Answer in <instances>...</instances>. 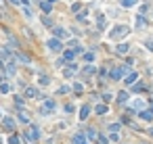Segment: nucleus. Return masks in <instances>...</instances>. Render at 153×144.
<instances>
[{"mask_svg":"<svg viewBox=\"0 0 153 144\" xmlns=\"http://www.w3.org/2000/svg\"><path fill=\"white\" fill-rule=\"evenodd\" d=\"M128 34H130V27H128V25H120V27H115V29L111 32V38L118 40V38H124V36H128Z\"/></svg>","mask_w":153,"mask_h":144,"instance_id":"obj_1","label":"nucleus"},{"mask_svg":"<svg viewBox=\"0 0 153 144\" xmlns=\"http://www.w3.org/2000/svg\"><path fill=\"white\" fill-rule=\"evenodd\" d=\"M53 111H55V100H46L44 105H42V109H40L42 115H48V113H53Z\"/></svg>","mask_w":153,"mask_h":144,"instance_id":"obj_2","label":"nucleus"},{"mask_svg":"<svg viewBox=\"0 0 153 144\" xmlns=\"http://www.w3.org/2000/svg\"><path fill=\"white\" fill-rule=\"evenodd\" d=\"M46 46H48V48H51V50H53V52H59V50H61V48H63V46H61V42H59V40H57V38H51V40H48V44H46Z\"/></svg>","mask_w":153,"mask_h":144,"instance_id":"obj_3","label":"nucleus"},{"mask_svg":"<svg viewBox=\"0 0 153 144\" xmlns=\"http://www.w3.org/2000/svg\"><path fill=\"white\" fill-rule=\"evenodd\" d=\"M126 71H128L126 67H115V69L111 71V77H113V80H122V77H124V73H126Z\"/></svg>","mask_w":153,"mask_h":144,"instance_id":"obj_4","label":"nucleus"},{"mask_svg":"<svg viewBox=\"0 0 153 144\" xmlns=\"http://www.w3.org/2000/svg\"><path fill=\"white\" fill-rule=\"evenodd\" d=\"M25 136H27V138H30V142H36V140H38V136H40V134H38V130H36V128H30V130H27V132H25Z\"/></svg>","mask_w":153,"mask_h":144,"instance_id":"obj_5","label":"nucleus"},{"mask_svg":"<svg viewBox=\"0 0 153 144\" xmlns=\"http://www.w3.org/2000/svg\"><path fill=\"white\" fill-rule=\"evenodd\" d=\"M88 115H90V107H86V105H84V107L80 109V119H82V121H84V119L88 117Z\"/></svg>","mask_w":153,"mask_h":144,"instance_id":"obj_6","label":"nucleus"},{"mask_svg":"<svg viewBox=\"0 0 153 144\" xmlns=\"http://www.w3.org/2000/svg\"><path fill=\"white\" fill-rule=\"evenodd\" d=\"M25 96H27V98H38V96H40V92H38L36 88H27Z\"/></svg>","mask_w":153,"mask_h":144,"instance_id":"obj_7","label":"nucleus"},{"mask_svg":"<svg viewBox=\"0 0 153 144\" xmlns=\"http://www.w3.org/2000/svg\"><path fill=\"white\" fill-rule=\"evenodd\" d=\"M13 128H15V121L11 117H4V130H13Z\"/></svg>","mask_w":153,"mask_h":144,"instance_id":"obj_8","label":"nucleus"},{"mask_svg":"<svg viewBox=\"0 0 153 144\" xmlns=\"http://www.w3.org/2000/svg\"><path fill=\"white\" fill-rule=\"evenodd\" d=\"M143 107H145V102H143V100H134V102H132V107H130V109H132V111H141Z\"/></svg>","mask_w":153,"mask_h":144,"instance_id":"obj_9","label":"nucleus"},{"mask_svg":"<svg viewBox=\"0 0 153 144\" xmlns=\"http://www.w3.org/2000/svg\"><path fill=\"white\" fill-rule=\"evenodd\" d=\"M53 32H55V36H61V38L67 36V32H65L63 27H53Z\"/></svg>","mask_w":153,"mask_h":144,"instance_id":"obj_10","label":"nucleus"},{"mask_svg":"<svg viewBox=\"0 0 153 144\" xmlns=\"http://www.w3.org/2000/svg\"><path fill=\"white\" fill-rule=\"evenodd\" d=\"M126 100H128V92H120V96H118V102H120V105H124Z\"/></svg>","mask_w":153,"mask_h":144,"instance_id":"obj_11","label":"nucleus"},{"mask_svg":"<svg viewBox=\"0 0 153 144\" xmlns=\"http://www.w3.org/2000/svg\"><path fill=\"white\" fill-rule=\"evenodd\" d=\"M120 4H122V6H128V9H130V6H134V4H136V0H120Z\"/></svg>","mask_w":153,"mask_h":144,"instance_id":"obj_12","label":"nucleus"},{"mask_svg":"<svg viewBox=\"0 0 153 144\" xmlns=\"http://www.w3.org/2000/svg\"><path fill=\"white\" fill-rule=\"evenodd\" d=\"M136 25H139V27H145V25H147V21H145V17H143V15H139V17H136Z\"/></svg>","mask_w":153,"mask_h":144,"instance_id":"obj_13","label":"nucleus"},{"mask_svg":"<svg viewBox=\"0 0 153 144\" xmlns=\"http://www.w3.org/2000/svg\"><path fill=\"white\" fill-rule=\"evenodd\" d=\"M69 46L74 48V50H76V52H82V48H80V44H78V40H71V42H69Z\"/></svg>","mask_w":153,"mask_h":144,"instance_id":"obj_14","label":"nucleus"},{"mask_svg":"<svg viewBox=\"0 0 153 144\" xmlns=\"http://www.w3.org/2000/svg\"><path fill=\"white\" fill-rule=\"evenodd\" d=\"M17 59H19L21 63H25V65H27V63H32V59H30L27 54H17Z\"/></svg>","mask_w":153,"mask_h":144,"instance_id":"obj_15","label":"nucleus"},{"mask_svg":"<svg viewBox=\"0 0 153 144\" xmlns=\"http://www.w3.org/2000/svg\"><path fill=\"white\" fill-rule=\"evenodd\" d=\"M141 117H143V119H147V121H151V119H153V113H151V111H143V113H141Z\"/></svg>","mask_w":153,"mask_h":144,"instance_id":"obj_16","label":"nucleus"},{"mask_svg":"<svg viewBox=\"0 0 153 144\" xmlns=\"http://www.w3.org/2000/svg\"><path fill=\"white\" fill-rule=\"evenodd\" d=\"M97 27L99 29H105L107 25H105V17H99V21H97Z\"/></svg>","mask_w":153,"mask_h":144,"instance_id":"obj_17","label":"nucleus"},{"mask_svg":"<svg viewBox=\"0 0 153 144\" xmlns=\"http://www.w3.org/2000/svg\"><path fill=\"white\" fill-rule=\"evenodd\" d=\"M0 92H2V94H9V92H11V86H9V84L4 82L2 86H0Z\"/></svg>","mask_w":153,"mask_h":144,"instance_id":"obj_18","label":"nucleus"},{"mask_svg":"<svg viewBox=\"0 0 153 144\" xmlns=\"http://www.w3.org/2000/svg\"><path fill=\"white\" fill-rule=\"evenodd\" d=\"M74 71H76V67H67V69L63 71V73H65V77H71V75H74Z\"/></svg>","mask_w":153,"mask_h":144,"instance_id":"obj_19","label":"nucleus"},{"mask_svg":"<svg viewBox=\"0 0 153 144\" xmlns=\"http://www.w3.org/2000/svg\"><path fill=\"white\" fill-rule=\"evenodd\" d=\"M118 52H120V54L128 52V44H120V46H118Z\"/></svg>","mask_w":153,"mask_h":144,"instance_id":"obj_20","label":"nucleus"},{"mask_svg":"<svg viewBox=\"0 0 153 144\" xmlns=\"http://www.w3.org/2000/svg\"><path fill=\"white\" fill-rule=\"evenodd\" d=\"M136 77H139L136 73H132V75H128V77H126V84H132V82H136Z\"/></svg>","mask_w":153,"mask_h":144,"instance_id":"obj_21","label":"nucleus"},{"mask_svg":"<svg viewBox=\"0 0 153 144\" xmlns=\"http://www.w3.org/2000/svg\"><path fill=\"white\" fill-rule=\"evenodd\" d=\"M97 113H99V115L107 113V107H105V105H99V107H97Z\"/></svg>","mask_w":153,"mask_h":144,"instance_id":"obj_22","label":"nucleus"},{"mask_svg":"<svg viewBox=\"0 0 153 144\" xmlns=\"http://www.w3.org/2000/svg\"><path fill=\"white\" fill-rule=\"evenodd\" d=\"M63 61H74V52L67 50V52H65V57H63Z\"/></svg>","mask_w":153,"mask_h":144,"instance_id":"obj_23","label":"nucleus"},{"mask_svg":"<svg viewBox=\"0 0 153 144\" xmlns=\"http://www.w3.org/2000/svg\"><path fill=\"white\" fill-rule=\"evenodd\" d=\"M48 82H51V80H48V77H46V75H40V84H42V86H46V84H48Z\"/></svg>","mask_w":153,"mask_h":144,"instance_id":"obj_24","label":"nucleus"},{"mask_svg":"<svg viewBox=\"0 0 153 144\" xmlns=\"http://www.w3.org/2000/svg\"><path fill=\"white\" fill-rule=\"evenodd\" d=\"M42 11L48 13V11H51V2H42Z\"/></svg>","mask_w":153,"mask_h":144,"instance_id":"obj_25","label":"nucleus"},{"mask_svg":"<svg viewBox=\"0 0 153 144\" xmlns=\"http://www.w3.org/2000/svg\"><path fill=\"white\" fill-rule=\"evenodd\" d=\"M82 73H86V75H88V73H95V69H92V67H84Z\"/></svg>","mask_w":153,"mask_h":144,"instance_id":"obj_26","label":"nucleus"},{"mask_svg":"<svg viewBox=\"0 0 153 144\" xmlns=\"http://www.w3.org/2000/svg\"><path fill=\"white\" fill-rule=\"evenodd\" d=\"M84 59L88 61V63H92V61H95V54H92V52H88V54H84Z\"/></svg>","mask_w":153,"mask_h":144,"instance_id":"obj_27","label":"nucleus"},{"mask_svg":"<svg viewBox=\"0 0 153 144\" xmlns=\"http://www.w3.org/2000/svg\"><path fill=\"white\" fill-rule=\"evenodd\" d=\"M11 57H9V50H6V48H2V61H9Z\"/></svg>","mask_w":153,"mask_h":144,"instance_id":"obj_28","label":"nucleus"},{"mask_svg":"<svg viewBox=\"0 0 153 144\" xmlns=\"http://www.w3.org/2000/svg\"><path fill=\"white\" fill-rule=\"evenodd\" d=\"M63 109H65V113H74V105H65Z\"/></svg>","mask_w":153,"mask_h":144,"instance_id":"obj_29","label":"nucleus"},{"mask_svg":"<svg viewBox=\"0 0 153 144\" xmlns=\"http://www.w3.org/2000/svg\"><path fill=\"white\" fill-rule=\"evenodd\" d=\"M19 119H21V121H25V123H27V115H25V113H19Z\"/></svg>","mask_w":153,"mask_h":144,"instance_id":"obj_30","label":"nucleus"},{"mask_svg":"<svg viewBox=\"0 0 153 144\" xmlns=\"http://www.w3.org/2000/svg\"><path fill=\"white\" fill-rule=\"evenodd\" d=\"M97 142H99V144H107V138H103V136H99V138H97Z\"/></svg>","mask_w":153,"mask_h":144,"instance_id":"obj_31","label":"nucleus"},{"mask_svg":"<svg viewBox=\"0 0 153 144\" xmlns=\"http://www.w3.org/2000/svg\"><path fill=\"white\" fill-rule=\"evenodd\" d=\"M9 144H19V136H13V138H11V142H9Z\"/></svg>","mask_w":153,"mask_h":144,"instance_id":"obj_32","label":"nucleus"},{"mask_svg":"<svg viewBox=\"0 0 153 144\" xmlns=\"http://www.w3.org/2000/svg\"><path fill=\"white\" fill-rule=\"evenodd\" d=\"M80 9H82V4H74V6H71V11H74V13H78Z\"/></svg>","mask_w":153,"mask_h":144,"instance_id":"obj_33","label":"nucleus"},{"mask_svg":"<svg viewBox=\"0 0 153 144\" xmlns=\"http://www.w3.org/2000/svg\"><path fill=\"white\" fill-rule=\"evenodd\" d=\"M143 88H145V86H143V84H136V86H134V92H141V90H143Z\"/></svg>","mask_w":153,"mask_h":144,"instance_id":"obj_34","label":"nucleus"},{"mask_svg":"<svg viewBox=\"0 0 153 144\" xmlns=\"http://www.w3.org/2000/svg\"><path fill=\"white\" fill-rule=\"evenodd\" d=\"M11 2H13V4H21V2H23V0H11Z\"/></svg>","mask_w":153,"mask_h":144,"instance_id":"obj_35","label":"nucleus"},{"mask_svg":"<svg viewBox=\"0 0 153 144\" xmlns=\"http://www.w3.org/2000/svg\"><path fill=\"white\" fill-rule=\"evenodd\" d=\"M147 48H151V50H153V42H147Z\"/></svg>","mask_w":153,"mask_h":144,"instance_id":"obj_36","label":"nucleus"}]
</instances>
